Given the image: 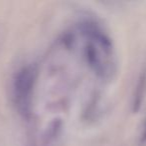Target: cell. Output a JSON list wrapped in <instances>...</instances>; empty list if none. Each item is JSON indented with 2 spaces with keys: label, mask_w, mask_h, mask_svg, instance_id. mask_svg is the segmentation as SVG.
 I'll return each mask as SVG.
<instances>
[{
  "label": "cell",
  "mask_w": 146,
  "mask_h": 146,
  "mask_svg": "<svg viewBox=\"0 0 146 146\" xmlns=\"http://www.w3.org/2000/svg\"><path fill=\"white\" fill-rule=\"evenodd\" d=\"M36 81V70L33 66H24L18 70L13 81L14 100L18 110L24 116H28L31 111L32 93Z\"/></svg>",
  "instance_id": "obj_1"
},
{
  "label": "cell",
  "mask_w": 146,
  "mask_h": 146,
  "mask_svg": "<svg viewBox=\"0 0 146 146\" xmlns=\"http://www.w3.org/2000/svg\"><path fill=\"white\" fill-rule=\"evenodd\" d=\"M84 52H85L86 61L88 66L94 71V73H96L100 77H106L108 75V67L102 62L96 45L90 40L86 44Z\"/></svg>",
  "instance_id": "obj_2"
},
{
  "label": "cell",
  "mask_w": 146,
  "mask_h": 146,
  "mask_svg": "<svg viewBox=\"0 0 146 146\" xmlns=\"http://www.w3.org/2000/svg\"><path fill=\"white\" fill-rule=\"evenodd\" d=\"M146 94V70L141 71L137 79L135 85L134 94H133L132 103H131V110L134 113H137L142 106L143 100Z\"/></svg>",
  "instance_id": "obj_3"
},
{
  "label": "cell",
  "mask_w": 146,
  "mask_h": 146,
  "mask_svg": "<svg viewBox=\"0 0 146 146\" xmlns=\"http://www.w3.org/2000/svg\"><path fill=\"white\" fill-rule=\"evenodd\" d=\"M140 142L145 143L146 142V118L144 119V122L142 125V132L140 135Z\"/></svg>",
  "instance_id": "obj_4"
}]
</instances>
